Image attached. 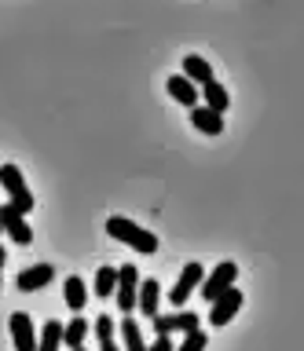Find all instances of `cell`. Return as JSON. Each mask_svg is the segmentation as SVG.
<instances>
[{"label":"cell","mask_w":304,"mask_h":351,"mask_svg":"<svg viewBox=\"0 0 304 351\" xmlns=\"http://www.w3.org/2000/svg\"><path fill=\"white\" fill-rule=\"evenodd\" d=\"M106 234H110L114 241H125L128 249L139 252V256L158 252V234H150V230H143L139 223H132V219H125V216H110V219H106Z\"/></svg>","instance_id":"cell-1"},{"label":"cell","mask_w":304,"mask_h":351,"mask_svg":"<svg viewBox=\"0 0 304 351\" xmlns=\"http://www.w3.org/2000/svg\"><path fill=\"white\" fill-rule=\"evenodd\" d=\"M238 282V263L235 260H224V263H216V267L205 274V278L198 282V296H205V300H216L224 289H231V285Z\"/></svg>","instance_id":"cell-2"},{"label":"cell","mask_w":304,"mask_h":351,"mask_svg":"<svg viewBox=\"0 0 304 351\" xmlns=\"http://www.w3.org/2000/svg\"><path fill=\"white\" fill-rule=\"evenodd\" d=\"M136 289H139V271H136V263H121V267H117L114 296H117V307H121L125 315L136 311Z\"/></svg>","instance_id":"cell-3"},{"label":"cell","mask_w":304,"mask_h":351,"mask_svg":"<svg viewBox=\"0 0 304 351\" xmlns=\"http://www.w3.org/2000/svg\"><path fill=\"white\" fill-rule=\"evenodd\" d=\"M205 278V267L198 260H191V263H183V271H180V278H176V285L169 289V300H172V307H183L187 304V296L191 293H198V282Z\"/></svg>","instance_id":"cell-4"},{"label":"cell","mask_w":304,"mask_h":351,"mask_svg":"<svg viewBox=\"0 0 304 351\" xmlns=\"http://www.w3.org/2000/svg\"><path fill=\"white\" fill-rule=\"evenodd\" d=\"M242 304H246V296L238 293L235 285H231V289H224V293L209 304V326H227L238 311H242Z\"/></svg>","instance_id":"cell-5"},{"label":"cell","mask_w":304,"mask_h":351,"mask_svg":"<svg viewBox=\"0 0 304 351\" xmlns=\"http://www.w3.org/2000/svg\"><path fill=\"white\" fill-rule=\"evenodd\" d=\"M51 278H56L51 263H30V267H23L15 274V285H19V293H40L51 285Z\"/></svg>","instance_id":"cell-6"},{"label":"cell","mask_w":304,"mask_h":351,"mask_svg":"<svg viewBox=\"0 0 304 351\" xmlns=\"http://www.w3.org/2000/svg\"><path fill=\"white\" fill-rule=\"evenodd\" d=\"M202 318L194 311H183V307H176L172 315H154L150 318V326H154V333H191V329H198Z\"/></svg>","instance_id":"cell-7"},{"label":"cell","mask_w":304,"mask_h":351,"mask_svg":"<svg viewBox=\"0 0 304 351\" xmlns=\"http://www.w3.org/2000/svg\"><path fill=\"white\" fill-rule=\"evenodd\" d=\"M0 230H4L15 245H30V241H34V227H30L26 216L15 213L12 205H0Z\"/></svg>","instance_id":"cell-8"},{"label":"cell","mask_w":304,"mask_h":351,"mask_svg":"<svg viewBox=\"0 0 304 351\" xmlns=\"http://www.w3.org/2000/svg\"><path fill=\"white\" fill-rule=\"evenodd\" d=\"M8 329H12L15 351H37V326L26 311H15L12 318H8Z\"/></svg>","instance_id":"cell-9"},{"label":"cell","mask_w":304,"mask_h":351,"mask_svg":"<svg viewBox=\"0 0 304 351\" xmlns=\"http://www.w3.org/2000/svg\"><path fill=\"white\" fill-rule=\"evenodd\" d=\"M158 304H161V285H158V278H139L136 311L143 315V318H154V315H158Z\"/></svg>","instance_id":"cell-10"},{"label":"cell","mask_w":304,"mask_h":351,"mask_svg":"<svg viewBox=\"0 0 304 351\" xmlns=\"http://www.w3.org/2000/svg\"><path fill=\"white\" fill-rule=\"evenodd\" d=\"M165 88H169V95L176 99L180 106H187V110L202 103V95H198V84H191V81H187V77H183V73H172L169 81H165Z\"/></svg>","instance_id":"cell-11"},{"label":"cell","mask_w":304,"mask_h":351,"mask_svg":"<svg viewBox=\"0 0 304 351\" xmlns=\"http://www.w3.org/2000/svg\"><path fill=\"white\" fill-rule=\"evenodd\" d=\"M191 125L202 132V136H220L224 132V114H216L209 106H191Z\"/></svg>","instance_id":"cell-12"},{"label":"cell","mask_w":304,"mask_h":351,"mask_svg":"<svg viewBox=\"0 0 304 351\" xmlns=\"http://www.w3.org/2000/svg\"><path fill=\"white\" fill-rule=\"evenodd\" d=\"M198 95H202V106L216 110V114H227V106H231V95H227V88L216 81V77H213L209 84H202V88H198Z\"/></svg>","instance_id":"cell-13"},{"label":"cell","mask_w":304,"mask_h":351,"mask_svg":"<svg viewBox=\"0 0 304 351\" xmlns=\"http://www.w3.org/2000/svg\"><path fill=\"white\" fill-rule=\"evenodd\" d=\"M62 300H67L70 311H84V304H89V285H84L81 274H70V278L62 282Z\"/></svg>","instance_id":"cell-14"},{"label":"cell","mask_w":304,"mask_h":351,"mask_svg":"<svg viewBox=\"0 0 304 351\" xmlns=\"http://www.w3.org/2000/svg\"><path fill=\"white\" fill-rule=\"evenodd\" d=\"M183 77H187L191 84H209L213 81V66H209V59H202V55H187L183 59Z\"/></svg>","instance_id":"cell-15"},{"label":"cell","mask_w":304,"mask_h":351,"mask_svg":"<svg viewBox=\"0 0 304 351\" xmlns=\"http://www.w3.org/2000/svg\"><path fill=\"white\" fill-rule=\"evenodd\" d=\"M92 333V322H89V318H70V322H62V344H67L70 351L73 348H81L84 344V337H89Z\"/></svg>","instance_id":"cell-16"},{"label":"cell","mask_w":304,"mask_h":351,"mask_svg":"<svg viewBox=\"0 0 304 351\" xmlns=\"http://www.w3.org/2000/svg\"><path fill=\"white\" fill-rule=\"evenodd\" d=\"M121 351H147L143 329H139V322H132V315L121 318Z\"/></svg>","instance_id":"cell-17"},{"label":"cell","mask_w":304,"mask_h":351,"mask_svg":"<svg viewBox=\"0 0 304 351\" xmlns=\"http://www.w3.org/2000/svg\"><path fill=\"white\" fill-rule=\"evenodd\" d=\"M59 348H62V322L48 318L37 333V351H59Z\"/></svg>","instance_id":"cell-18"},{"label":"cell","mask_w":304,"mask_h":351,"mask_svg":"<svg viewBox=\"0 0 304 351\" xmlns=\"http://www.w3.org/2000/svg\"><path fill=\"white\" fill-rule=\"evenodd\" d=\"M0 186H4L8 191V197L12 194H19V191H26V180H23V169H19V165H0Z\"/></svg>","instance_id":"cell-19"},{"label":"cell","mask_w":304,"mask_h":351,"mask_svg":"<svg viewBox=\"0 0 304 351\" xmlns=\"http://www.w3.org/2000/svg\"><path fill=\"white\" fill-rule=\"evenodd\" d=\"M114 285H117V267H110V263H103V267L95 271V282H92L95 296H114Z\"/></svg>","instance_id":"cell-20"},{"label":"cell","mask_w":304,"mask_h":351,"mask_svg":"<svg viewBox=\"0 0 304 351\" xmlns=\"http://www.w3.org/2000/svg\"><path fill=\"white\" fill-rule=\"evenodd\" d=\"M8 205H12L15 208V213H23V216H30V213H34V191H30V186H26V191H19V194H12V202H8Z\"/></svg>","instance_id":"cell-21"},{"label":"cell","mask_w":304,"mask_h":351,"mask_svg":"<svg viewBox=\"0 0 304 351\" xmlns=\"http://www.w3.org/2000/svg\"><path fill=\"white\" fill-rule=\"evenodd\" d=\"M205 344H209V337L202 329H191V333H183V344L176 351H205Z\"/></svg>","instance_id":"cell-22"},{"label":"cell","mask_w":304,"mask_h":351,"mask_svg":"<svg viewBox=\"0 0 304 351\" xmlns=\"http://www.w3.org/2000/svg\"><path fill=\"white\" fill-rule=\"evenodd\" d=\"M114 329H117V322H114L110 315H100V318L92 322V333L100 337V340H110V337H114Z\"/></svg>","instance_id":"cell-23"},{"label":"cell","mask_w":304,"mask_h":351,"mask_svg":"<svg viewBox=\"0 0 304 351\" xmlns=\"http://www.w3.org/2000/svg\"><path fill=\"white\" fill-rule=\"evenodd\" d=\"M147 351H176V344H172V337H169V333H158V337H154V344H147Z\"/></svg>","instance_id":"cell-24"},{"label":"cell","mask_w":304,"mask_h":351,"mask_svg":"<svg viewBox=\"0 0 304 351\" xmlns=\"http://www.w3.org/2000/svg\"><path fill=\"white\" fill-rule=\"evenodd\" d=\"M100 351H121V348H117V340L110 337V340H100Z\"/></svg>","instance_id":"cell-25"},{"label":"cell","mask_w":304,"mask_h":351,"mask_svg":"<svg viewBox=\"0 0 304 351\" xmlns=\"http://www.w3.org/2000/svg\"><path fill=\"white\" fill-rule=\"evenodd\" d=\"M0 289H4V267H0Z\"/></svg>","instance_id":"cell-26"},{"label":"cell","mask_w":304,"mask_h":351,"mask_svg":"<svg viewBox=\"0 0 304 351\" xmlns=\"http://www.w3.org/2000/svg\"><path fill=\"white\" fill-rule=\"evenodd\" d=\"M73 351H84V344H81V348H73Z\"/></svg>","instance_id":"cell-27"},{"label":"cell","mask_w":304,"mask_h":351,"mask_svg":"<svg viewBox=\"0 0 304 351\" xmlns=\"http://www.w3.org/2000/svg\"><path fill=\"white\" fill-rule=\"evenodd\" d=\"M0 234H4V230H0Z\"/></svg>","instance_id":"cell-28"}]
</instances>
